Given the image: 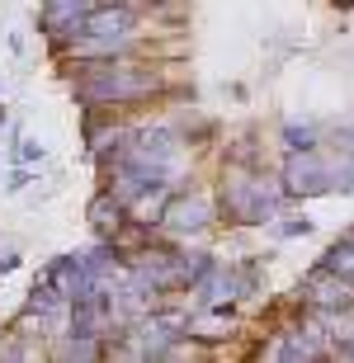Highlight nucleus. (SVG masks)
Instances as JSON below:
<instances>
[{"label":"nucleus","mask_w":354,"mask_h":363,"mask_svg":"<svg viewBox=\"0 0 354 363\" xmlns=\"http://www.w3.org/2000/svg\"><path fill=\"white\" fill-rule=\"evenodd\" d=\"M76 94L85 99V108L114 113V108H133V104H147L151 94H161V76H156V67L128 62L123 52L95 57V62H81Z\"/></svg>","instance_id":"f257e3e1"},{"label":"nucleus","mask_w":354,"mask_h":363,"mask_svg":"<svg viewBox=\"0 0 354 363\" xmlns=\"http://www.w3.org/2000/svg\"><path fill=\"white\" fill-rule=\"evenodd\" d=\"M288 203L284 179L260 175V170H227L222 179V213L232 222H274Z\"/></svg>","instance_id":"f03ea898"},{"label":"nucleus","mask_w":354,"mask_h":363,"mask_svg":"<svg viewBox=\"0 0 354 363\" xmlns=\"http://www.w3.org/2000/svg\"><path fill=\"white\" fill-rule=\"evenodd\" d=\"M194 293H199V307H232L245 293H255V264H227L222 269L213 259V269L194 283Z\"/></svg>","instance_id":"7ed1b4c3"},{"label":"nucleus","mask_w":354,"mask_h":363,"mask_svg":"<svg viewBox=\"0 0 354 363\" xmlns=\"http://www.w3.org/2000/svg\"><path fill=\"white\" fill-rule=\"evenodd\" d=\"M302 302H307V311H321V316H345V311H354V283L341 279V274H331L316 264L312 274H307V283L298 288Z\"/></svg>","instance_id":"20e7f679"},{"label":"nucleus","mask_w":354,"mask_h":363,"mask_svg":"<svg viewBox=\"0 0 354 363\" xmlns=\"http://www.w3.org/2000/svg\"><path fill=\"white\" fill-rule=\"evenodd\" d=\"M156 227L170 231V236H179V241H189V236H199V231L213 227V203H208L204 194H175V199L165 203V213H161Z\"/></svg>","instance_id":"39448f33"},{"label":"nucleus","mask_w":354,"mask_h":363,"mask_svg":"<svg viewBox=\"0 0 354 363\" xmlns=\"http://www.w3.org/2000/svg\"><path fill=\"white\" fill-rule=\"evenodd\" d=\"M95 5H99V0H43L38 24H43V33H48L57 48H67V43L81 33L85 14L95 10Z\"/></svg>","instance_id":"423d86ee"},{"label":"nucleus","mask_w":354,"mask_h":363,"mask_svg":"<svg viewBox=\"0 0 354 363\" xmlns=\"http://www.w3.org/2000/svg\"><path fill=\"white\" fill-rule=\"evenodd\" d=\"M90 222H95V231L104 241H114V236L128 227V203H123L114 189H104V194H95V203H90Z\"/></svg>","instance_id":"0eeeda50"},{"label":"nucleus","mask_w":354,"mask_h":363,"mask_svg":"<svg viewBox=\"0 0 354 363\" xmlns=\"http://www.w3.org/2000/svg\"><path fill=\"white\" fill-rule=\"evenodd\" d=\"M321 269H331V274H341V279L354 283V231H345L341 241L321 255Z\"/></svg>","instance_id":"6e6552de"},{"label":"nucleus","mask_w":354,"mask_h":363,"mask_svg":"<svg viewBox=\"0 0 354 363\" xmlns=\"http://www.w3.org/2000/svg\"><path fill=\"white\" fill-rule=\"evenodd\" d=\"M284 147L288 151H316L321 147V128L316 123H284Z\"/></svg>","instance_id":"1a4fd4ad"},{"label":"nucleus","mask_w":354,"mask_h":363,"mask_svg":"<svg viewBox=\"0 0 354 363\" xmlns=\"http://www.w3.org/2000/svg\"><path fill=\"white\" fill-rule=\"evenodd\" d=\"M14 161H19V165H33V161H43V147L33 142V137H19V151H14Z\"/></svg>","instance_id":"9d476101"},{"label":"nucleus","mask_w":354,"mask_h":363,"mask_svg":"<svg viewBox=\"0 0 354 363\" xmlns=\"http://www.w3.org/2000/svg\"><path fill=\"white\" fill-rule=\"evenodd\" d=\"M312 231V222L307 217H293V222H279V236H307Z\"/></svg>","instance_id":"9b49d317"},{"label":"nucleus","mask_w":354,"mask_h":363,"mask_svg":"<svg viewBox=\"0 0 354 363\" xmlns=\"http://www.w3.org/2000/svg\"><path fill=\"white\" fill-rule=\"evenodd\" d=\"M0 133H5V108H0Z\"/></svg>","instance_id":"f8f14e48"},{"label":"nucleus","mask_w":354,"mask_h":363,"mask_svg":"<svg viewBox=\"0 0 354 363\" xmlns=\"http://www.w3.org/2000/svg\"><path fill=\"white\" fill-rule=\"evenodd\" d=\"M151 5H161V0H151Z\"/></svg>","instance_id":"ddd939ff"},{"label":"nucleus","mask_w":354,"mask_h":363,"mask_svg":"<svg viewBox=\"0 0 354 363\" xmlns=\"http://www.w3.org/2000/svg\"><path fill=\"white\" fill-rule=\"evenodd\" d=\"M0 94H5V85H0Z\"/></svg>","instance_id":"4468645a"}]
</instances>
